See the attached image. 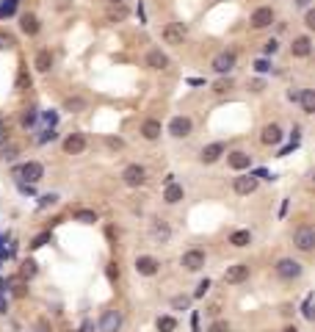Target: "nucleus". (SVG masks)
Segmentation results:
<instances>
[{
  "mask_svg": "<svg viewBox=\"0 0 315 332\" xmlns=\"http://www.w3.org/2000/svg\"><path fill=\"white\" fill-rule=\"evenodd\" d=\"M122 180H125V186H130V188H139V186L147 183V169L139 166V164H130L125 172H122Z\"/></svg>",
  "mask_w": 315,
  "mask_h": 332,
  "instance_id": "1",
  "label": "nucleus"
},
{
  "mask_svg": "<svg viewBox=\"0 0 315 332\" xmlns=\"http://www.w3.org/2000/svg\"><path fill=\"white\" fill-rule=\"evenodd\" d=\"M293 244H296V249H301V252H310V249L315 247V230L310 225L299 227L296 235H293Z\"/></svg>",
  "mask_w": 315,
  "mask_h": 332,
  "instance_id": "2",
  "label": "nucleus"
},
{
  "mask_svg": "<svg viewBox=\"0 0 315 332\" xmlns=\"http://www.w3.org/2000/svg\"><path fill=\"white\" fill-rule=\"evenodd\" d=\"M186 36H188V31H186L183 23H169L166 28H163V42L166 45H183Z\"/></svg>",
  "mask_w": 315,
  "mask_h": 332,
  "instance_id": "3",
  "label": "nucleus"
},
{
  "mask_svg": "<svg viewBox=\"0 0 315 332\" xmlns=\"http://www.w3.org/2000/svg\"><path fill=\"white\" fill-rule=\"evenodd\" d=\"M277 274L282 277V280H296V277H301V263L290 260V257H282V260L277 263Z\"/></svg>",
  "mask_w": 315,
  "mask_h": 332,
  "instance_id": "4",
  "label": "nucleus"
},
{
  "mask_svg": "<svg viewBox=\"0 0 315 332\" xmlns=\"http://www.w3.org/2000/svg\"><path fill=\"white\" fill-rule=\"evenodd\" d=\"M180 266L186 269V272H199V269L205 266V252L202 249H188V252L183 255Z\"/></svg>",
  "mask_w": 315,
  "mask_h": 332,
  "instance_id": "5",
  "label": "nucleus"
},
{
  "mask_svg": "<svg viewBox=\"0 0 315 332\" xmlns=\"http://www.w3.org/2000/svg\"><path fill=\"white\" fill-rule=\"evenodd\" d=\"M122 327V313L119 310H105L100 318V332H116Z\"/></svg>",
  "mask_w": 315,
  "mask_h": 332,
  "instance_id": "6",
  "label": "nucleus"
},
{
  "mask_svg": "<svg viewBox=\"0 0 315 332\" xmlns=\"http://www.w3.org/2000/svg\"><path fill=\"white\" fill-rule=\"evenodd\" d=\"M246 277H249V266H246V263H235V266H230L227 272H224V282L238 285V282H243Z\"/></svg>",
  "mask_w": 315,
  "mask_h": 332,
  "instance_id": "7",
  "label": "nucleus"
},
{
  "mask_svg": "<svg viewBox=\"0 0 315 332\" xmlns=\"http://www.w3.org/2000/svg\"><path fill=\"white\" fill-rule=\"evenodd\" d=\"M232 188H235V194H255L257 191V178L255 174H243V178H235V183H232Z\"/></svg>",
  "mask_w": 315,
  "mask_h": 332,
  "instance_id": "8",
  "label": "nucleus"
},
{
  "mask_svg": "<svg viewBox=\"0 0 315 332\" xmlns=\"http://www.w3.org/2000/svg\"><path fill=\"white\" fill-rule=\"evenodd\" d=\"M249 23H252V28H257V31H260V28H268V25L274 23V11L268 9V6H260L255 14H252Z\"/></svg>",
  "mask_w": 315,
  "mask_h": 332,
  "instance_id": "9",
  "label": "nucleus"
},
{
  "mask_svg": "<svg viewBox=\"0 0 315 332\" xmlns=\"http://www.w3.org/2000/svg\"><path fill=\"white\" fill-rule=\"evenodd\" d=\"M232 67H235V53H218V56L213 58V70L218 72V75H227V72H232Z\"/></svg>",
  "mask_w": 315,
  "mask_h": 332,
  "instance_id": "10",
  "label": "nucleus"
},
{
  "mask_svg": "<svg viewBox=\"0 0 315 332\" xmlns=\"http://www.w3.org/2000/svg\"><path fill=\"white\" fill-rule=\"evenodd\" d=\"M17 174H19V178H25L28 183H39V180H42V174H44V166L36 164V161H31V164H25L22 169H17Z\"/></svg>",
  "mask_w": 315,
  "mask_h": 332,
  "instance_id": "11",
  "label": "nucleus"
},
{
  "mask_svg": "<svg viewBox=\"0 0 315 332\" xmlns=\"http://www.w3.org/2000/svg\"><path fill=\"white\" fill-rule=\"evenodd\" d=\"M158 266H161V263H158L155 257H149V255L136 257V272L144 274V277H152V274H158Z\"/></svg>",
  "mask_w": 315,
  "mask_h": 332,
  "instance_id": "12",
  "label": "nucleus"
},
{
  "mask_svg": "<svg viewBox=\"0 0 315 332\" xmlns=\"http://www.w3.org/2000/svg\"><path fill=\"white\" fill-rule=\"evenodd\" d=\"M191 119L188 117H174L172 122H169V133H172V136H177V139H183V136H188L191 133Z\"/></svg>",
  "mask_w": 315,
  "mask_h": 332,
  "instance_id": "13",
  "label": "nucleus"
},
{
  "mask_svg": "<svg viewBox=\"0 0 315 332\" xmlns=\"http://www.w3.org/2000/svg\"><path fill=\"white\" fill-rule=\"evenodd\" d=\"M83 150H86V136H83V133H72V136H66V141H64V152L80 155Z\"/></svg>",
  "mask_w": 315,
  "mask_h": 332,
  "instance_id": "14",
  "label": "nucleus"
},
{
  "mask_svg": "<svg viewBox=\"0 0 315 332\" xmlns=\"http://www.w3.org/2000/svg\"><path fill=\"white\" fill-rule=\"evenodd\" d=\"M290 50H293V56H296V58H307L312 53L310 36H296V39H293V45H290Z\"/></svg>",
  "mask_w": 315,
  "mask_h": 332,
  "instance_id": "15",
  "label": "nucleus"
},
{
  "mask_svg": "<svg viewBox=\"0 0 315 332\" xmlns=\"http://www.w3.org/2000/svg\"><path fill=\"white\" fill-rule=\"evenodd\" d=\"M224 150H227V147H224L221 141H213V144H208L202 150V161H205V164H213V161H218L224 155Z\"/></svg>",
  "mask_w": 315,
  "mask_h": 332,
  "instance_id": "16",
  "label": "nucleus"
},
{
  "mask_svg": "<svg viewBox=\"0 0 315 332\" xmlns=\"http://www.w3.org/2000/svg\"><path fill=\"white\" fill-rule=\"evenodd\" d=\"M147 67H149V70H166V67H169V56H166V53H161V50H149L147 53Z\"/></svg>",
  "mask_w": 315,
  "mask_h": 332,
  "instance_id": "17",
  "label": "nucleus"
},
{
  "mask_svg": "<svg viewBox=\"0 0 315 332\" xmlns=\"http://www.w3.org/2000/svg\"><path fill=\"white\" fill-rule=\"evenodd\" d=\"M279 141H282V130H279V125H265L263 127V144L274 147V144H279Z\"/></svg>",
  "mask_w": 315,
  "mask_h": 332,
  "instance_id": "18",
  "label": "nucleus"
},
{
  "mask_svg": "<svg viewBox=\"0 0 315 332\" xmlns=\"http://www.w3.org/2000/svg\"><path fill=\"white\" fill-rule=\"evenodd\" d=\"M161 130H163V127H161V122H158V119H147V122H144V125H141V133H144V139H149V141L161 139Z\"/></svg>",
  "mask_w": 315,
  "mask_h": 332,
  "instance_id": "19",
  "label": "nucleus"
},
{
  "mask_svg": "<svg viewBox=\"0 0 315 332\" xmlns=\"http://www.w3.org/2000/svg\"><path fill=\"white\" fill-rule=\"evenodd\" d=\"M180 200H183V186H177V183H169L166 191H163V202H169V205H177Z\"/></svg>",
  "mask_w": 315,
  "mask_h": 332,
  "instance_id": "20",
  "label": "nucleus"
},
{
  "mask_svg": "<svg viewBox=\"0 0 315 332\" xmlns=\"http://www.w3.org/2000/svg\"><path fill=\"white\" fill-rule=\"evenodd\" d=\"M249 164H252V158L246 152H230V166L235 169V172H241V169H249Z\"/></svg>",
  "mask_w": 315,
  "mask_h": 332,
  "instance_id": "21",
  "label": "nucleus"
},
{
  "mask_svg": "<svg viewBox=\"0 0 315 332\" xmlns=\"http://www.w3.org/2000/svg\"><path fill=\"white\" fill-rule=\"evenodd\" d=\"M230 244H232V247H238V249L249 247V244H252V233H249V230H235V233L230 235Z\"/></svg>",
  "mask_w": 315,
  "mask_h": 332,
  "instance_id": "22",
  "label": "nucleus"
},
{
  "mask_svg": "<svg viewBox=\"0 0 315 332\" xmlns=\"http://www.w3.org/2000/svg\"><path fill=\"white\" fill-rule=\"evenodd\" d=\"M149 233H152V238L155 241H169V235H172V230H169L166 225H163V222H152V230H149Z\"/></svg>",
  "mask_w": 315,
  "mask_h": 332,
  "instance_id": "23",
  "label": "nucleus"
},
{
  "mask_svg": "<svg viewBox=\"0 0 315 332\" xmlns=\"http://www.w3.org/2000/svg\"><path fill=\"white\" fill-rule=\"evenodd\" d=\"M50 67H53L50 50H39V53H36V70H39V72H50Z\"/></svg>",
  "mask_w": 315,
  "mask_h": 332,
  "instance_id": "24",
  "label": "nucleus"
},
{
  "mask_svg": "<svg viewBox=\"0 0 315 332\" xmlns=\"http://www.w3.org/2000/svg\"><path fill=\"white\" fill-rule=\"evenodd\" d=\"M299 100H301L304 114H312V111H315V94H312V89H304V92L299 94Z\"/></svg>",
  "mask_w": 315,
  "mask_h": 332,
  "instance_id": "25",
  "label": "nucleus"
},
{
  "mask_svg": "<svg viewBox=\"0 0 315 332\" xmlns=\"http://www.w3.org/2000/svg\"><path fill=\"white\" fill-rule=\"evenodd\" d=\"M22 31L28 33V36H36V33H39V19L33 14H25L22 17Z\"/></svg>",
  "mask_w": 315,
  "mask_h": 332,
  "instance_id": "26",
  "label": "nucleus"
},
{
  "mask_svg": "<svg viewBox=\"0 0 315 332\" xmlns=\"http://www.w3.org/2000/svg\"><path fill=\"white\" fill-rule=\"evenodd\" d=\"M177 329V321L172 316H161L158 318V332H174Z\"/></svg>",
  "mask_w": 315,
  "mask_h": 332,
  "instance_id": "27",
  "label": "nucleus"
},
{
  "mask_svg": "<svg viewBox=\"0 0 315 332\" xmlns=\"http://www.w3.org/2000/svg\"><path fill=\"white\" fill-rule=\"evenodd\" d=\"M14 11H17V0H3V3H0V19L11 17Z\"/></svg>",
  "mask_w": 315,
  "mask_h": 332,
  "instance_id": "28",
  "label": "nucleus"
},
{
  "mask_svg": "<svg viewBox=\"0 0 315 332\" xmlns=\"http://www.w3.org/2000/svg\"><path fill=\"white\" fill-rule=\"evenodd\" d=\"M75 222H83V225H94V222H97V213H94V211H75Z\"/></svg>",
  "mask_w": 315,
  "mask_h": 332,
  "instance_id": "29",
  "label": "nucleus"
},
{
  "mask_svg": "<svg viewBox=\"0 0 315 332\" xmlns=\"http://www.w3.org/2000/svg\"><path fill=\"white\" fill-rule=\"evenodd\" d=\"M188 304H191V296H174V299H172V307L174 310H186Z\"/></svg>",
  "mask_w": 315,
  "mask_h": 332,
  "instance_id": "30",
  "label": "nucleus"
},
{
  "mask_svg": "<svg viewBox=\"0 0 315 332\" xmlns=\"http://www.w3.org/2000/svg\"><path fill=\"white\" fill-rule=\"evenodd\" d=\"M86 108V100L75 97V100H66V111H83Z\"/></svg>",
  "mask_w": 315,
  "mask_h": 332,
  "instance_id": "31",
  "label": "nucleus"
},
{
  "mask_svg": "<svg viewBox=\"0 0 315 332\" xmlns=\"http://www.w3.org/2000/svg\"><path fill=\"white\" fill-rule=\"evenodd\" d=\"M33 122H36V108H28V111L22 114V125H25V127H31Z\"/></svg>",
  "mask_w": 315,
  "mask_h": 332,
  "instance_id": "32",
  "label": "nucleus"
},
{
  "mask_svg": "<svg viewBox=\"0 0 315 332\" xmlns=\"http://www.w3.org/2000/svg\"><path fill=\"white\" fill-rule=\"evenodd\" d=\"M0 158H3V161L17 158V147H3V150H0Z\"/></svg>",
  "mask_w": 315,
  "mask_h": 332,
  "instance_id": "33",
  "label": "nucleus"
},
{
  "mask_svg": "<svg viewBox=\"0 0 315 332\" xmlns=\"http://www.w3.org/2000/svg\"><path fill=\"white\" fill-rule=\"evenodd\" d=\"M208 332H230V324L227 321H213Z\"/></svg>",
  "mask_w": 315,
  "mask_h": 332,
  "instance_id": "34",
  "label": "nucleus"
},
{
  "mask_svg": "<svg viewBox=\"0 0 315 332\" xmlns=\"http://www.w3.org/2000/svg\"><path fill=\"white\" fill-rule=\"evenodd\" d=\"M301 313H304V318H312V296H307V299H304V307H301Z\"/></svg>",
  "mask_w": 315,
  "mask_h": 332,
  "instance_id": "35",
  "label": "nucleus"
},
{
  "mask_svg": "<svg viewBox=\"0 0 315 332\" xmlns=\"http://www.w3.org/2000/svg\"><path fill=\"white\" fill-rule=\"evenodd\" d=\"M208 291H210V280H202L199 285H196V294H194V296H205Z\"/></svg>",
  "mask_w": 315,
  "mask_h": 332,
  "instance_id": "36",
  "label": "nucleus"
},
{
  "mask_svg": "<svg viewBox=\"0 0 315 332\" xmlns=\"http://www.w3.org/2000/svg\"><path fill=\"white\" fill-rule=\"evenodd\" d=\"M255 70H257V72H268V70H271V64H268L265 58H257V61H255Z\"/></svg>",
  "mask_w": 315,
  "mask_h": 332,
  "instance_id": "37",
  "label": "nucleus"
},
{
  "mask_svg": "<svg viewBox=\"0 0 315 332\" xmlns=\"http://www.w3.org/2000/svg\"><path fill=\"white\" fill-rule=\"evenodd\" d=\"M25 86H31V78L25 75V70L19 72V78H17V89H25Z\"/></svg>",
  "mask_w": 315,
  "mask_h": 332,
  "instance_id": "38",
  "label": "nucleus"
},
{
  "mask_svg": "<svg viewBox=\"0 0 315 332\" xmlns=\"http://www.w3.org/2000/svg\"><path fill=\"white\" fill-rule=\"evenodd\" d=\"M53 202H58V196H56V194H44L42 200H39V205L47 208V205H53Z\"/></svg>",
  "mask_w": 315,
  "mask_h": 332,
  "instance_id": "39",
  "label": "nucleus"
},
{
  "mask_svg": "<svg viewBox=\"0 0 315 332\" xmlns=\"http://www.w3.org/2000/svg\"><path fill=\"white\" fill-rule=\"evenodd\" d=\"M22 274H25V277H33V274H36V263L28 260V263L22 266Z\"/></svg>",
  "mask_w": 315,
  "mask_h": 332,
  "instance_id": "40",
  "label": "nucleus"
},
{
  "mask_svg": "<svg viewBox=\"0 0 315 332\" xmlns=\"http://www.w3.org/2000/svg\"><path fill=\"white\" fill-rule=\"evenodd\" d=\"M47 238H50V235H47V233H44V235H39V238H33V244H31V247H33V249L44 247V244H47Z\"/></svg>",
  "mask_w": 315,
  "mask_h": 332,
  "instance_id": "41",
  "label": "nucleus"
},
{
  "mask_svg": "<svg viewBox=\"0 0 315 332\" xmlns=\"http://www.w3.org/2000/svg\"><path fill=\"white\" fill-rule=\"evenodd\" d=\"M105 144L114 147V150H122V147H125V144H122V139H105Z\"/></svg>",
  "mask_w": 315,
  "mask_h": 332,
  "instance_id": "42",
  "label": "nucleus"
},
{
  "mask_svg": "<svg viewBox=\"0 0 315 332\" xmlns=\"http://www.w3.org/2000/svg\"><path fill=\"white\" fill-rule=\"evenodd\" d=\"M277 47H279V42H274V39H271V42H265V53L271 56V53H277Z\"/></svg>",
  "mask_w": 315,
  "mask_h": 332,
  "instance_id": "43",
  "label": "nucleus"
},
{
  "mask_svg": "<svg viewBox=\"0 0 315 332\" xmlns=\"http://www.w3.org/2000/svg\"><path fill=\"white\" fill-rule=\"evenodd\" d=\"M230 89V80H218L216 83V92H227Z\"/></svg>",
  "mask_w": 315,
  "mask_h": 332,
  "instance_id": "44",
  "label": "nucleus"
},
{
  "mask_svg": "<svg viewBox=\"0 0 315 332\" xmlns=\"http://www.w3.org/2000/svg\"><path fill=\"white\" fill-rule=\"evenodd\" d=\"M3 141H9V130H6L3 125H0V144H3Z\"/></svg>",
  "mask_w": 315,
  "mask_h": 332,
  "instance_id": "45",
  "label": "nucleus"
},
{
  "mask_svg": "<svg viewBox=\"0 0 315 332\" xmlns=\"http://www.w3.org/2000/svg\"><path fill=\"white\" fill-rule=\"evenodd\" d=\"M307 25H310V28L315 25V11H307Z\"/></svg>",
  "mask_w": 315,
  "mask_h": 332,
  "instance_id": "46",
  "label": "nucleus"
},
{
  "mask_svg": "<svg viewBox=\"0 0 315 332\" xmlns=\"http://www.w3.org/2000/svg\"><path fill=\"white\" fill-rule=\"evenodd\" d=\"M92 329H94V327H92V324L86 321V324H83V332H92Z\"/></svg>",
  "mask_w": 315,
  "mask_h": 332,
  "instance_id": "47",
  "label": "nucleus"
},
{
  "mask_svg": "<svg viewBox=\"0 0 315 332\" xmlns=\"http://www.w3.org/2000/svg\"><path fill=\"white\" fill-rule=\"evenodd\" d=\"M282 332H299V329H296V327H285Z\"/></svg>",
  "mask_w": 315,
  "mask_h": 332,
  "instance_id": "48",
  "label": "nucleus"
},
{
  "mask_svg": "<svg viewBox=\"0 0 315 332\" xmlns=\"http://www.w3.org/2000/svg\"><path fill=\"white\" fill-rule=\"evenodd\" d=\"M296 3H299V6H307V3H310V0H296Z\"/></svg>",
  "mask_w": 315,
  "mask_h": 332,
  "instance_id": "49",
  "label": "nucleus"
},
{
  "mask_svg": "<svg viewBox=\"0 0 315 332\" xmlns=\"http://www.w3.org/2000/svg\"><path fill=\"white\" fill-rule=\"evenodd\" d=\"M111 3H122V0H111Z\"/></svg>",
  "mask_w": 315,
  "mask_h": 332,
  "instance_id": "50",
  "label": "nucleus"
},
{
  "mask_svg": "<svg viewBox=\"0 0 315 332\" xmlns=\"http://www.w3.org/2000/svg\"><path fill=\"white\" fill-rule=\"evenodd\" d=\"M0 125H3V117H0Z\"/></svg>",
  "mask_w": 315,
  "mask_h": 332,
  "instance_id": "51",
  "label": "nucleus"
}]
</instances>
